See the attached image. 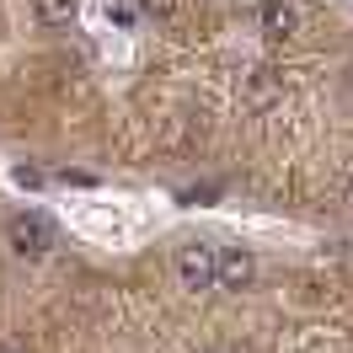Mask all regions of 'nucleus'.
Masks as SVG:
<instances>
[{"label":"nucleus","mask_w":353,"mask_h":353,"mask_svg":"<svg viewBox=\"0 0 353 353\" xmlns=\"http://www.w3.org/2000/svg\"><path fill=\"white\" fill-rule=\"evenodd\" d=\"M214 353H252V348H214Z\"/></svg>","instance_id":"obj_8"},{"label":"nucleus","mask_w":353,"mask_h":353,"mask_svg":"<svg viewBox=\"0 0 353 353\" xmlns=\"http://www.w3.org/2000/svg\"><path fill=\"white\" fill-rule=\"evenodd\" d=\"M139 11L155 17V22H176V11H182V6H176V0H139Z\"/></svg>","instance_id":"obj_7"},{"label":"nucleus","mask_w":353,"mask_h":353,"mask_svg":"<svg viewBox=\"0 0 353 353\" xmlns=\"http://www.w3.org/2000/svg\"><path fill=\"white\" fill-rule=\"evenodd\" d=\"M257 284V257L246 252V246H230V252H220V268H214V289H225V294H241V289Z\"/></svg>","instance_id":"obj_4"},{"label":"nucleus","mask_w":353,"mask_h":353,"mask_svg":"<svg viewBox=\"0 0 353 353\" xmlns=\"http://www.w3.org/2000/svg\"><path fill=\"white\" fill-rule=\"evenodd\" d=\"M81 11V0H32V22L38 27H70Z\"/></svg>","instance_id":"obj_6"},{"label":"nucleus","mask_w":353,"mask_h":353,"mask_svg":"<svg viewBox=\"0 0 353 353\" xmlns=\"http://www.w3.org/2000/svg\"><path fill=\"white\" fill-rule=\"evenodd\" d=\"M203 6H225V0H203Z\"/></svg>","instance_id":"obj_10"},{"label":"nucleus","mask_w":353,"mask_h":353,"mask_svg":"<svg viewBox=\"0 0 353 353\" xmlns=\"http://www.w3.org/2000/svg\"><path fill=\"white\" fill-rule=\"evenodd\" d=\"M214 268H220V246L188 241L176 252V284L188 289V294H209L214 289Z\"/></svg>","instance_id":"obj_2"},{"label":"nucleus","mask_w":353,"mask_h":353,"mask_svg":"<svg viewBox=\"0 0 353 353\" xmlns=\"http://www.w3.org/2000/svg\"><path fill=\"white\" fill-rule=\"evenodd\" d=\"M348 203H353V176H348Z\"/></svg>","instance_id":"obj_9"},{"label":"nucleus","mask_w":353,"mask_h":353,"mask_svg":"<svg viewBox=\"0 0 353 353\" xmlns=\"http://www.w3.org/2000/svg\"><path fill=\"white\" fill-rule=\"evenodd\" d=\"M279 97H284V75H279L273 65H252V70L241 75V102H246L252 112L273 108Z\"/></svg>","instance_id":"obj_5"},{"label":"nucleus","mask_w":353,"mask_h":353,"mask_svg":"<svg viewBox=\"0 0 353 353\" xmlns=\"http://www.w3.org/2000/svg\"><path fill=\"white\" fill-rule=\"evenodd\" d=\"M6 246H11V257L38 263V257H48V246H54V225H48L38 209H22V214L6 220Z\"/></svg>","instance_id":"obj_1"},{"label":"nucleus","mask_w":353,"mask_h":353,"mask_svg":"<svg viewBox=\"0 0 353 353\" xmlns=\"http://www.w3.org/2000/svg\"><path fill=\"white\" fill-rule=\"evenodd\" d=\"M257 32H263L268 43L300 38V6L294 0H257Z\"/></svg>","instance_id":"obj_3"}]
</instances>
